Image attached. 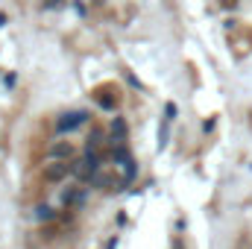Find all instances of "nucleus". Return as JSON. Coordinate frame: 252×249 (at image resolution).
Listing matches in <instances>:
<instances>
[{
  "label": "nucleus",
  "instance_id": "7ed1b4c3",
  "mask_svg": "<svg viewBox=\"0 0 252 249\" xmlns=\"http://www.w3.org/2000/svg\"><path fill=\"white\" fill-rule=\"evenodd\" d=\"M67 170H70V167H67L64 161H56V164H50V167L44 170V176H47V182H62L64 176H67Z\"/></svg>",
  "mask_w": 252,
  "mask_h": 249
},
{
  "label": "nucleus",
  "instance_id": "f03ea898",
  "mask_svg": "<svg viewBox=\"0 0 252 249\" xmlns=\"http://www.w3.org/2000/svg\"><path fill=\"white\" fill-rule=\"evenodd\" d=\"M73 153H76V147H73L70 141H56V144H50V150H47V156L56 158V161H67V158H73Z\"/></svg>",
  "mask_w": 252,
  "mask_h": 249
},
{
  "label": "nucleus",
  "instance_id": "20e7f679",
  "mask_svg": "<svg viewBox=\"0 0 252 249\" xmlns=\"http://www.w3.org/2000/svg\"><path fill=\"white\" fill-rule=\"evenodd\" d=\"M124 135H126V124L121 121V118H115V121H112V141H115V144H121V141H124Z\"/></svg>",
  "mask_w": 252,
  "mask_h": 249
},
{
  "label": "nucleus",
  "instance_id": "f257e3e1",
  "mask_svg": "<svg viewBox=\"0 0 252 249\" xmlns=\"http://www.w3.org/2000/svg\"><path fill=\"white\" fill-rule=\"evenodd\" d=\"M85 121H88V112H67V115H62V118L56 121V129H59V132H67V129L82 126Z\"/></svg>",
  "mask_w": 252,
  "mask_h": 249
}]
</instances>
